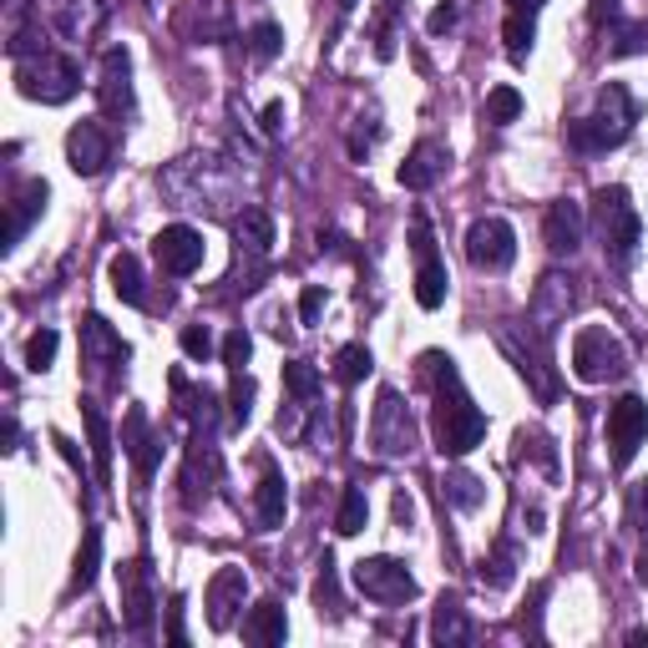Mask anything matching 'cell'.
<instances>
[{"label":"cell","mask_w":648,"mask_h":648,"mask_svg":"<svg viewBox=\"0 0 648 648\" xmlns=\"http://www.w3.org/2000/svg\"><path fill=\"white\" fill-rule=\"evenodd\" d=\"M542 239H547V249H553V253H573L577 243H583V208H577L573 198H557V203H547V218H542Z\"/></svg>","instance_id":"ffe728a7"},{"label":"cell","mask_w":648,"mask_h":648,"mask_svg":"<svg viewBox=\"0 0 648 648\" xmlns=\"http://www.w3.org/2000/svg\"><path fill=\"white\" fill-rule=\"evenodd\" d=\"M573 375L583 385H608L628 375V349L608 324H588L573 335Z\"/></svg>","instance_id":"5b68a950"},{"label":"cell","mask_w":648,"mask_h":648,"mask_svg":"<svg viewBox=\"0 0 648 648\" xmlns=\"http://www.w3.org/2000/svg\"><path fill=\"white\" fill-rule=\"evenodd\" d=\"M15 441H21V426H15V416H6V451H15Z\"/></svg>","instance_id":"f907efd6"},{"label":"cell","mask_w":648,"mask_h":648,"mask_svg":"<svg viewBox=\"0 0 648 648\" xmlns=\"http://www.w3.org/2000/svg\"><path fill=\"white\" fill-rule=\"evenodd\" d=\"M96 563H102V532L86 527V542L76 553V567H72V593H86L96 583Z\"/></svg>","instance_id":"f546056e"},{"label":"cell","mask_w":648,"mask_h":648,"mask_svg":"<svg viewBox=\"0 0 648 648\" xmlns=\"http://www.w3.org/2000/svg\"><path fill=\"white\" fill-rule=\"evenodd\" d=\"M481 588H492V593H502V588H512V583H516V553H512V542H497V547H492V553H487V557H481Z\"/></svg>","instance_id":"4316f807"},{"label":"cell","mask_w":648,"mask_h":648,"mask_svg":"<svg viewBox=\"0 0 648 648\" xmlns=\"http://www.w3.org/2000/svg\"><path fill=\"white\" fill-rule=\"evenodd\" d=\"M82 420H86V436H92V457H96V481L107 487L112 481V426L102 416L96 400H82Z\"/></svg>","instance_id":"d4e9b609"},{"label":"cell","mask_w":648,"mask_h":648,"mask_svg":"<svg viewBox=\"0 0 648 648\" xmlns=\"http://www.w3.org/2000/svg\"><path fill=\"white\" fill-rule=\"evenodd\" d=\"M634 122H638L634 92H628L624 82H608L598 92V107H593L588 117L567 122V147H577V153H608V147H624L628 133H634Z\"/></svg>","instance_id":"7a4b0ae2"},{"label":"cell","mask_w":648,"mask_h":648,"mask_svg":"<svg viewBox=\"0 0 648 648\" xmlns=\"http://www.w3.org/2000/svg\"><path fill=\"white\" fill-rule=\"evenodd\" d=\"M431 644H446V648L471 644V618H467V608H461L457 593H441V603H436V613H431Z\"/></svg>","instance_id":"603a6c76"},{"label":"cell","mask_w":648,"mask_h":648,"mask_svg":"<svg viewBox=\"0 0 648 648\" xmlns=\"http://www.w3.org/2000/svg\"><path fill=\"white\" fill-rule=\"evenodd\" d=\"M259 122H264V137H279V133H284V102L274 96V102L264 107V117H259Z\"/></svg>","instance_id":"ee69618b"},{"label":"cell","mask_w":648,"mask_h":648,"mask_svg":"<svg viewBox=\"0 0 648 648\" xmlns=\"http://www.w3.org/2000/svg\"><path fill=\"white\" fill-rule=\"evenodd\" d=\"M56 345H61V335L51 330V324H41L36 335L25 339V370H51V360H56Z\"/></svg>","instance_id":"d590c367"},{"label":"cell","mask_w":648,"mask_h":648,"mask_svg":"<svg viewBox=\"0 0 648 648\" xmlns=\"http://www.w3.org/2000/svg\"><path fill=\"white\" fill-rule=\"evenodd\" d=\"M46 198H51L46 178H21V182H15L11 203H6V249H15V243L25 239V229L46 213Z\"/></svg>","instance_id":"e0dca14e"},{"label":"cell","mask_w":648,"mask_h":648,"mask_svg":"<svg viewBox=\"0 0 648 648\" xmlns=\"http://www.w3.org/2000/svg\"><path fill=\"white\" fill-rule=\"evenodd\" d=\"M634 516H638V522H648V481L634 492Z\"/></svg>","instance_id":"c3c4849f"},{"label":"cell","mask_w":648,"mask_h":648,"mask_svg":"<svg viewBox=\"0 0 648 648\" xmlns=\"http://www.w3.org/2000/svg\"><path fill=\"white\" fill-rule=\"evenodd\" d=\"M481 112H487V122H492V127H506V122L522 117V92H516V86H492Z\"/></svg>","instance_id":"e575fe53"},{"label":"cell","mask_w":648,"mask_h":648,"mask_svg":"<svg viewBox=\"0 0 648 648\" xmlns=\"http://www.w3.org/2000/svg\"><path fill=\"white\" fill-rule=\"evenodd\" d=\"M51 446L61 451V461H66V467H72V471H82V451H76V441H66L61 431H51Z\"/></svg>","instance_id":"bcb514c9"},{"label":"cell","mask_w":648,"mask_h":648,"mask_svg":"<svg viewBox=\"0 0 648 648\" xmlns=\"http://www.w3.org/2000/svg\"><path fill=\"white\" fill-rule=\"evenodd\" d=\"M107 274H112V289H117V300L122 304H137L143 310L147 304V289H143V264H137V253H117L107 264Z\"/></svg>","instance_id":"484cf974"},{"label":"cell","mask_w":648,"mask_h":648,"mask_svg":"<svg viewBox=\"0 0 648 648\" xmlns=\"http://www.w3.org/2000/svg\"><path fill=\"white\" fill-rule=\"evenodd\" d=\"M410 249H416V304L420 310H441L451 279H446V264L436 253V233L426 213H410Z\"/></svg>","instance_id":"52a82bcc"},{"label":"cell","mask_w":648,"mask_h":648,"mask_svg":"<svg viewBox=\"0 0 648 648\" xmlns=\"http://www.w3.org/2000/svg\"><path fill=\"white\" fill-rule=\"evenodd\" d=\"M153 253H157V264H163V274L188 279V274H198V269H203L208 243H203V233L188 229V223H168V229L153 239Z\"/></svg>","instance_id":"7c38bea8"},{"label":"cell","mask_w":648,"mask_h":648,"mask_svg":"<svg viewBox=\"0 0 648 648\" xmlns=\"http://www.w3.org/2000/svg\"><path fill=\"white\" fill-rule=\"evenodd\" d=\"M15 86H21L31 102L61 107V102H72V96H76V86H82V72H76L72 56H61V51L41 46V51H25V56H15Z\"/></svg>","instance_id":"277c9868"},{"label":"cell","mask_w":648,"mask_h":648,"mask_svg":"<svg viewBox=\"0 0 648 648\" xmlns=\"http://www.w3.org/2000/svg\"><path fill=\"white\" fill-rule=\"evenodd\" d=\"M233 233H239V249H249L253 264H264L269 249H274V218H269L264 208H243V218L233 223Z\"/></svg>","instance_id":"cb8c5ba5"},{"label":"cell","mask_w":648,"mask_h":648,"mask_svg":"<svg viewBox=\"0 0 648 648\" xmlns=\"http://www.w3.org/2000/svg\"><path fill=\"white\" fill-rule=\"evenodd\" d=\"M370 446L380 457H406L416 446V426H410V410L400 406L396 390H380V406H375L370 420Z\"/></svg>","instance_id":"4fadbf2b"},{"label":"cell","mask_w":648,"mask_h":648,"mask_svg":"<svg viewBox=\"0 0 648 648\" xmlns=\"http://www.w3.org/2000/svg\"><path fill=\"white\" fill-rule=\"evenodd\" d=\"M396 522H400V527H410V522H416V502H410V492H396Z\"/></svg>","instance_id":"7dc6e473"},{"label":"cell","mask_w":648,"mask_h":648,"mask_svg":"<svg viewBox=\"0 0 648 648\" xmlns=\"http://www.w3.org/2000/svg\"><path fill=\"white\" fill-rule=\"evenodd\" d=\"M253 512H259V527L264 532L284 527L289 487H284V471H279L269 457H259V492H253Z\"/></svg>","instance_id":"d6986e66"},{"label":"cell","mask_w":648,"mask_h":648,"mask_svg":"<svg viewBox=\"0 0 648 648\" xmlns=\"http://www.w3.org/2000/svg\"><path fill=\"white\" fill-rule=\"evenodd\" d=\"M593 218H598L608 264L628 269V264H634V253H638V243H644V218H638V208H634V198H628L624 182H613V188L593 192Z\"/></svg>","instance_id":"3957f363"},{"label":"cell","mask_w":648,"mask_h":648,"mask_svg":"<svg viewBox=\"0 0 648 648\" xmlns=\"http://www.w3.org/2000/svg\"><path fill=\"white\" fill-rule=\"evenodd\" d=\"M182 355H188V360H208V355H213V330H208V324H188V330H182Z\"/></svg>","instance_id":"60d3db41"},{"label":"cell","mask_w":648,"mask_h":648,"mask_svg":"<svg viewBox=\"0 0 648 648\" xmlns=\"http://www.w3.org/2000/svg\"><path fill=\"white\" fill-rule=\"evenodd\" d=\"M638 583H644V588H648V547H644V553H638Z\"/></svg>","instance_id":"f5cc1de1"},{"label":"cell","mask_w":648,"mask_h":648,"mask_svg":"<svg viewBox=\"0 0 648 648\" xmlns=\"http://www.w3.org/2000/svg\"><path fill=\"white\" fill-rule=\"evenodd\" d=\"M122 446H127V457L137 461V477H153L157 471V457H163V446L153 441V431H147V410L133 406L127 410V420H122Z\"/></svg>","instance_id":"44dd1931"},{"label":"cell","mask_w":648,"mask_h":648,"mask_svg":"<svg viewBox=\"0 0 648 648\" xmlns=\"http://www.w3.org/2000/svg\"><path fill=\"white\" fill-rule=\"evenodd\" d=\"M117 583H122V618L143 638L153 628V573H147L143 557H133V563L117 567Z\"/></svg>","instance_id":"2e32d148"},{"label":"cell","mask_w":648,"mask_h":648,"mask_svg":"<svg viewBox=\"0 0 648 648\" xmlns=\"http://www.w3.org/2000/svg\"><path fill=\"white\" fill-rule=\"evenodd\" d=\"M335 6H339V11H355V0H335Z\"/></svg>","instance_id":"db71d44e"},{"label":"cell","mask_w":648,"mask_h":648,"mask_svg":"<svg viewBox=\"0 0 648 648\" xmlns=\"http://www.w3.org/2000/svg\"><path fill=\"white\" fill-rule=\"evenodd\" d=\"M249 51H253V61H274L279 51H284V25H279V21H259L249 31Z\"/></svg>","instance_id":"74e56055"},{"label":"cell","mask_w":648,"mask_h":648,"mask_svg":"<svg viewBox=\"0 0 648 648\" xmlns=\"http://www.w3.org/2000/svg\"><path fill=\"white\" fill-rule=\"evenodd\" d=\"M441 497L451 506H461V512H477L481 506V481L471 477V471H451V477L441 481Z\"/></svg>","instance_id":"836d02e7"},{"label":"cell","mask_w":648,"mask_h":648,"mask_svg":"<svg viewBox=\"0 0 648 648\" xmlns=\"http://www.w3.org/2000/svg\"><path fill=\"white\" fill-rule=\"evenodd\" d=\"M243 598H249V573L243 567H218L213 577H208V624H213V634H229L233 618H239Z\"/></svg>","instance_id":"9a60e30c"},{"label":"cell","mask_w":648,"mask_h":648,"mask_svg":"<svg viewBox=\"0 0 648 648\" xmlns=\"http://www.w3.org/2000/svg\"><path fill=\"white\" fill-rule=\"evenodd\" d=\"M603 15H618V0H593V21H603Z\"/></svg>","instance_id":"681fc988"},{"label":"cell","mask_w":648,"mask_h":648,"mask_svg":"<svg viewBox=\"0 0 648 648\" xmlns=\"http://www.w3.org/2000/svg\"><path fill=\"white\" fill-rule=\"evenodd\" d=\"M446 168H451V153H446L441 143H416L410 147V157L400 163V188H410V192H426V188H436V182L446 178Z\"/></svg>","instance_id":"ac0fdd59"},{"label":"cell","mask_w":648,"mask_h":648,"mask_svg":"<svg viewBox=\"0 0 648 648\" xmlns=\"http://www.w3.org/2000/svg\"><path fill=\"white\" fill-rule=\"evenodd\" d=\"M420 375L431 380V436L441 457H471L487 436V416L477 410V400L467 396V385L457 375V360L441 355V349H426L420 355Z\"/></svg>","instance_id":"6da1fadb"},{"label":"cell","mask_w":648,"mask_h":648,"mask_svg":"<svg viewBox=\"0 0 648 648\" xmlns=\"http://www.w3.org/2000/svg\"><path fill=\"white\" fill-rule=\"evenodd\" d=\"M467 259H471V269H481V274H502V269H512V259H516L512 223L497 218V213L477 218V223L467 229Z\"/></svg>","instance_id":"9c48e42d"},{"label":"cell","mask_w":648,"mask_h":648,"mask_svg":"<svg viewBox=\"0 0 648 648\" xmlns=\"http://www.w3.org/2000/svg\"><path fill=\"white\" fill-rule=\"evenodd\" d=\"M537 6L542 0H512V11H527V15H537Z\"/></svg>","instance_id":"816d5d0a"},{"label":"cell","mask_w":648,"mask_h":648,"mask_svg":"<svg viewBox=\"0 0 648 648\" xmlns=\"http://www.w3.org/2000/svg\"><path fill=\"white\" fill-rule=\"evenodd\" d=\"M314 608L320 618H345V598H339V573H335V557L324 553L320 577H314Z\"/></svg>","instance_id":"83f0119b"},{"label":"cell","mask_w":648,"mask_h":648,"mask_svg":"<svg viewBox=\"0 0 648 648\" xmlns=\"http://www.w3.org/2000/svg\"><path fill=\"white\" fill-rule=\"evenodd\" d=\"M249 355H253L249 330H229V339H223V365L239 375V370H249Z\"/></svg>","instance_id":"ab89813d"},{"label":"cell","mask_w":648,"mask_h":648,"mask_svg":"<svg viewBox=\"0 0 648 648\" xmlns=\"http://www.w3.org/2000/svg\"><path fill=\"white\" fill-rule=\"evenodd\" d=\"M644 36H648L644 25H628V31L618 36V46H613V51H618V56H634V51H644Z\"/></svg>","instance_id":"f6af8a7d"},{"label":"cell","mask_w":648,"mask_h":648,"mask_svg":"<svg viewBox=\"0 0 648 648\" xmlns=\"http://www.w3.org/2000/svg\"><path fill=\"white\" fill-rule=\"evenodd\" d=\"M284 390H289V400H304V406H310V400L320 396V370H314L310 360H289L284 365Z\"/></svg>","instance_id":"d6a6232c"},{"label":"cell","mask_w":648,"mask_h":648,"mask_svg":"<svg viewBox=\"0 0 648 648\" xmlns=\"http://www.w3.org/2000/svg\"><path fill=\"white\" fill-rule=\"evenodd\" d=\"M516 457L542 461V471H547V477H557V451H553V436H547V431H522V436H516Z\"/></svg>","instance_id":"8d00e7d4"},{"label":"cell","mask_w":648,"mask_h":648,"mask_svg":"<svg viewBox=\"0 0 648 648\" xmlns=\"http://www.w3.org/2000/svg\"><path fill=\"white\" fill-rule=\"evenodd\" d=\"M66 163H72L76 178H96V173H107L112 133L102 127V122H76L72 133H66Z\"/></svg>","instance_id":"5bb4252c"},{"label":"cell","mask_w":648,"mask_h":648,"mask_svg":"<svg viewBox=\"0 0 648 648\" xmlns=\"http://www.w3.org/2000/svg\"><path fill=\"white\" fill-rule=\"evenodd\" d=\"M365 516H370V502H365V492H360V487H349V492L339 497L335 532H339V537H355V532H365Z\"/></svg>","instance_id":"1f68e13d"},{"label":"cell","mask_w":648,"mask_h":648,"mask_svg":"<svg viewBox=\"0 0 648 648\" xmlns=\"http://www.w3.org/2000/svg\"><path fill=\"white\" fill-rule=\"evenodd\" d=\"M370 370H375V355H370L365 345H345V349L335 355V380H339V385H360Z\"/></svg>","instance_id":"4dcf8cb0"},{"label":"cell","mask_w":648,"mask_h":648,"mask_svg":"<svg viewBox=\"0 0 648 648\" xmlns=\"http://www.w3.org/2000/svg\"><path fill=\"white\" fill-rule=\"evenodd\" d=\"M502 41H506V56L512 61H527L532 56V41H537V21L527 11H512L502 25Z\"/></svg>","instance_id":"f1b7e54d"},{"label":"cell","mask_w":648,"mask_h":648,"mask_svg":"<svg viewBox=\"0 0 648 648\" xmlns=\"http://www.w3.org/2000/svg\"><path fill=\"white\" fill-rule=\"evenodd\" d=\"M96 96H102V112H107L112 122H133L137 96H133V56H127V46H112L107 56H102Z\"/></svg>","instance_id":"8fae6325"},{"label":"cell","mask_w":648,"mask_h":648,"mask_svg":"<svg viewBox=\"0 0 648 648\" xmlns=\"http://www.w3.org/2000/svg\"><path fill=\"white\" fill-rule=\"evenodd\" d=\"M355 588L370 603L396 608V603L416 598V573H410V563H400V557H360V563H355Z\"/></svg>","instance_id":"ba28073f"},{"label":"cell","mask_w":648,"mask_h":648,"mask_svg":"<svg viewBox=\"0 0 648 648\" xmlns=\"http://www.w3.org/2000/svg\"><path fill=\"white\" fill-rule=\"evenodd\" d=\"M243 638H249V644H259V648H274V644H284V638H289L284 603H274V598L253 603V608H249V618H243Z\"/></svg>","instance_id":"7402d4cb"},{"label":"cell","mask_w":648,"mask_h":648,"mask_svg":"<svg viewBox=\"0 0 648 648\" xmlns=\"http://www.w3.org/2000/svg\"><path fill=\"white\" fill-rule=\"evenodd\" d=\"M451 25H457V6L446 0V6H436V11H431V21H426V31H431V36H446Z\"/></svg>","instance_id":"7bdbcfd3"},{"label":"cell","mask_w":648,"mask_h":648,"mask_svg":"<svg viewBox=\"0 0 648 648\" xmlns=\"http://www.w3.org/2000/svg\"><path fill=\"white\" fill-rule=\"evenodd\" d=\"M127 360H133L127 339H122L117 330L102 320V314H86V320H82V365H86V370L107 385V390H117Z\"/></svg>","instance_id":"8992f818"},{"label":"cell","mask_w":648,"mask_h":648,"mask_svg":"<svg viewBox=\"0 0 648 648\" xmlns=\"http://www.w3.org/2000/svg\"><path fill=\"white\" fill-rule=\"evenodd\" d=\"M249 416H253V375L239 370L233 375V390H229V420L233 426H243Z\"/></svg>","instance_id":"f35d334b"},{"label":"cell","mask_w":648,"mask_h":648,"mask_svg":"<svg viewBox=\"0 0 648 648\" xmlns=\"http://www.w3.org/2000/svg\"><path fill=\"white\" fill-rule=\"evenodd\" d=\"M648 441V406L638 396H624L608 406V446H613V467L624 471L634 467L638 446Z\"/></svg>","instance_id":"30bf717a"},{"label":"cell","mask_w":648,"mask_h":648,"mask_svg":"<svg viewBox=\"0 0 648 648\" xmlns=\"http://www.w3.org/2000/svg\"><path fill=\"white\" fill-rule=\"evenodd\" d=\"M320 310H324V289H320V284H310V289L300 294V320H304V324H314V320H320Z\"/></svg>","instance_id":"b9f144b4"}]
</instances>
